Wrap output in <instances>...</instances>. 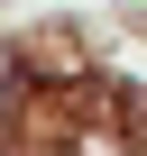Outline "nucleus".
<instances>
[{"label": "nucleus", "mask_w": 147, "mask_h": 156, "mask_svg": "<svg viewBox=\"0 0 147 156\" xmlns=\"http://www.w3.org/2000/svg\"><path fill=\"white\" fill-rule=\"evenodd\" d=\"M9 83H19V64H9V46H0V101H9Z\"/></svg>", "instance_id": "obj_1"}]
</instances>
